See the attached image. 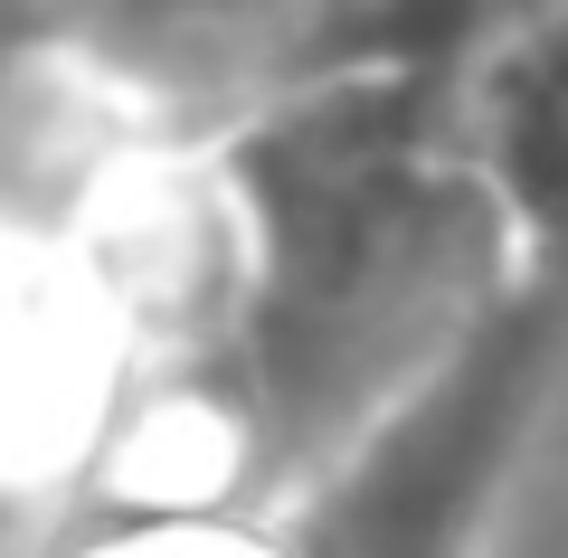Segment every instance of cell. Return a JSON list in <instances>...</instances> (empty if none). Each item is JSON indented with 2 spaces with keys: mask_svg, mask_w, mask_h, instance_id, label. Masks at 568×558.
<instances>
[{
  "mask_svg": "<svg viewBox=\"0 0 568 558\" xmlns=\"http://www.w3.org/2000/svg\"><path fill=\"white\" fill-rule=\"evenodd\" d=\"M455 0H29L39 67L104 123H237L407 77L446 39Z\"/></svg>",
  "mask_w": 568,
  "mask_h": 558,
  "instance_id": "1",
  "label": "cell"
}]
</instances>
